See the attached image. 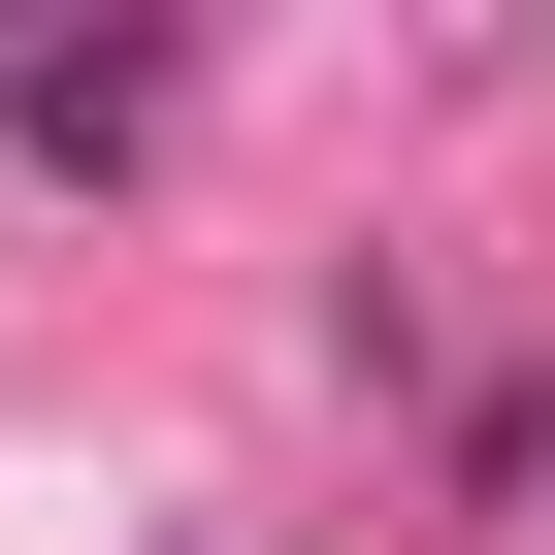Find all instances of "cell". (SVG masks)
<instances>
[{
	"mask_svg": "<svg viewBox=\"0 0 555 555\" xmlns=\"http://www.w3.org/2000/svg\"><path fill=\"white\" fill-rule=\"evenodd\" d=\"M0 131H34V164H131V131H164V34H66V66H0Z\"/></svg>",
	"mask_w": 555,
	"mask_h": 555,
	"instance_id": "1",
	"label": "cell"
}]
</instances>
